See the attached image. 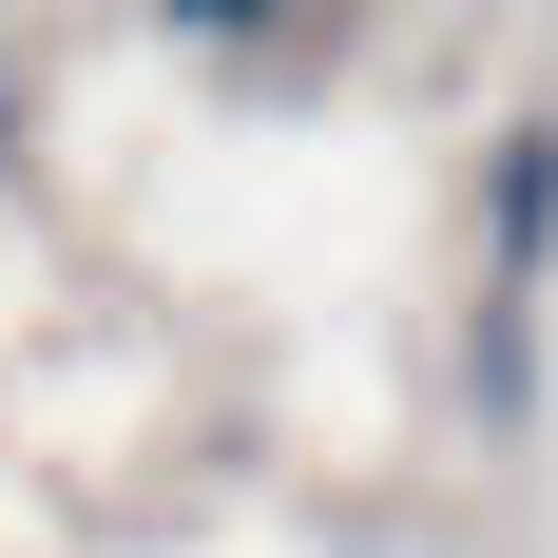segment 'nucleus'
<instances>
[{
  "instance_id": "obj_1",
  "label": "nucleus",
  "mask_w": 558,
  "mask_h": 558,
  "mask_svg": "<svg viewBox=\"0 0 558 558\" xmlns=\"http://www.w3.org/2000/svg\"><path fill=\"white\" fill-rule=\"evenodd\" d=\"M173 20H193V39H251V20H270V0H173Z\"/></svg>"
}]
</instances>
